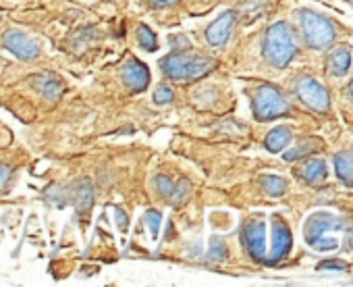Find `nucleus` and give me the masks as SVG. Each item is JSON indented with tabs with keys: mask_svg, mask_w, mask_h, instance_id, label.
Returning <instances> with one entry per match:
<instances>
[{
	"mask_svg": "<svg viewBox=\"0 0 353 287\" xmlns=\"http://www.w3.org/2000/svg\"><path fill=\"white\" fill-rule=\"evenodd\" d=\"M69 202L79 210V212H85L90 210L92 202H94V190H92V184L90 181H79L77 186H73L69 190Z\"/></svg>",
	"mask_w": 353,
	"mask_h": 287,
	"instance_id": "obj_14",
	"label": "nucleus"
},
{
	"mask_svg": "<svg viewBox=\"0 0 353 287\" xmlns=\"http://www.w3.org/2000/svg\"><path fill=\"white\" fill-rule=\"evenodd\" d=\"M3 46L21 61H32L40 55V48L36 46V42L19 30H9L3 36Z\"/></svg>",
	"mask_w": 353,
	"mask_h": 287,
	"instance_id": "obj_8",
	"label": "nucleus"
},
{
	"mask_svg": "<svg viewBox=\"0 0 353 287\" xmlns=\"http://www.w3.org/2000/svg\"><path fill=\"white\" fill-rule=\"evenodd\" d=\"M262 190L272 196V198H279L287 192V181L279 175H262Z\"/></svg>",
	"mask_w": 353,
	"mask_h": 287,
	"instance_id": "obj_18",
	"label": "nucleus"
},
{
	"mask_svg": "<svg viewBox=\"0 0 353 287\" xmlns=\"http://www.w3.org/2000/svg\"><path fill=\"white\" fill-rule=\"evenodd\" d=\"M170 100H172V90L166 83L158 86L154 92V104H168Z\"/></svg>",
	"mask_w": 353,
	"mask_h": 287,
	"instance_id": "obj_23",
	"label": "nucleus"
},
{
	"mask_svg": "<svg viewBox=\"0 0 353 287\" xmlns=\"http://www.w3.org/2000/svg\"><path fill=\"white\" fill-rule=\"evenodd\" d=\"M117 221H121V229H125V227H127V217H125V212H123V210H119V212H117Z\"/></svg>",
	"mask_w": 353,
	"mask_h": 287,
	"instance_id": "obj_29",
	"label": "nucleus"
},
{
	"mask_svg": "<svg viewBox=\"0 0 353 287\" xmlns=\"http://www.w3.org/2000/svg\"><path fill=\"white\" fill-rule=\"evenodd\" d=\"M291 139H293V131H291V127H287V125H279V127L270 129V133H268V135H266V139H264V146H266V150H268V152L279 155V152H285V148L291 144Z\"/></svg>",
	"mask_w": 353,
	"mask_h": 287,
	"instance_id": "obj_13",
	"label": "nucleus"
},
{
	"mask_svg": "<svg viewBox=\"0 0 353 287\" xmlns=\"http://www.w3.org/2000/svg\"><path fill=\"white\" fill-rule=\"evenodd\" d=\"M172 186H174V184H172L168 177H164V175L154 177V188H156V192H158L160 196H164V198H168V194H170Z\"/></svg>",
	"mask_w": 353,
	"mask_h": 287,
	"instance_id": "obj_24",
	"label": "nucleus"
},
{
	"mask_svg": "<svg viewBox=\"0 0 353 287\" xmlns=\"http://www.w3.org/2000/svg\"><path fill=\"white\" fill-rule=\"evenodd\" d=\"M328 67H330V73L334 77L347 75L349 69H351V52H349V48L347 46L334 48L332 55H330V59H328Z\"/></svg>",
	"mask_w": 353,
	"mask_h": 287,
	"instance_id": "obj_17",
	"label": "nucleus"
},
{
	"mask_svg": "<svg viewBox=\"0 0 353 287\" xmlns=\"http://www.w3.org/2000/svg\"><path fill=\"white\" fill-rule=\"evenodd\" d=\"M322 148V141L320 139H316V137H305V139H301L297 146H293L291 150H287V152H283V157H285V161H299V159H307L310 155H314V152H318Z\"/></svg>",
	"mask_w": 353,
	"mask_h": 287,
	"instance_id": "obj_15",
	"label": "nucleus"
},
{
	"mask_svg": "<svg viewBox=\"0 0 353 287\" xmlns=\"http://www.w3.org/2000/svg\"><path fill=\"white\" fill-rule=\"evenodd\" d=\"M262 55L266 63H270L276 69H285L297 55V40L287 21H276L272 23L262 42Z\"/></svg>",
	"mask_w": 353,
	"mask_h": 287,
	"instance_id": "obj_3",
	"label": "nucleus"
},
{
	"mask_svg": "<svg viewBox=\"0 0 353 287\" xmlns=\"http://www.w3.org/2000/svg\"><path fill=\"white\" fill-rule=\"evenodd\" d=\"M299 30L303 36V42L314 50H326L336 40V23L316 11L299 9L297 11Z\"/></svg>",
	"mask_w": 353,
	"mask_h": 287,
	"instance_id": "obj_4",
	"label": "nucleus"
},
{
	"mask_svg": "<svg viewBox=\"0 0 353 287\" xmlns=\"http://www.w3.org/2000/svg\"><path fill=\"white\" fill-rule=\"evenodd\" d=\"M347 264H343L341 260H328L326 264H320V268H334V270H343Z\"/></svg>",
	"mask_w": 353,
	"mask_h": 287,
	"instance_id": "obj_27",
	"label": "nucleus"
},
{
	"mask_svg": "<svg viewBox=\"0 0 353 287\" xmlns=\"http://www.w3.org/2000/svg\"><path fill=\"white\" fill-rule=\"evenodd\" d=\"M252 110L258 121H272V119L289 115L291 106L279 88L270 83H260L252 92Z\"/></svg>",
	"mask_w": 353,
	"mask_h": 287,
	"instance_id": "obj_5",
	"label": "nucleus"
},
{
	"mask_svg": "<svg viewBox=\"0 0 353 287\" xmlns=\"http://www.w3.org/2000/svg\"><path fill=\"white\" fill-rule=\"evenodd\" d=\"M293 92L314 112H318V115L330 112V96H328V90L320 81H316L312 75H299L295 79Z\"/></svg>",
	"mask_w": 353,
	"mask_h": 287,
	"instance_id": "obj_6",
	"label": "nucleus"
},
{
	"mask_svg": "<svg viewBox=\"0 0 353 287\" xmlns=\"http://www.w3.org/2000/svg\"><path fill=\"white\" fill-rule=\"evenodd\" d=\"M160 221H162L160 212H156V210H148V215H145V223H148V227H150V233H152V237H156V235H158Z\"/></svg>",
	"mask_w": 353,
	"mask_h": 287,
	"instance_id": "obj_25",
	"label": "nucleus"
},
{
	"mask_svg": "<svg viewBox=\"0 0 353 287\" xmlns=\"http://www.w3.org/2000/svg\"><path fill=\"white\" fill-rule=\"evenodd\" d=\"M297 175L307 184V186H322L326 179H328V167L324 161L320 159H307L299 169H297Z\"/></svg>",
	"mask_w": 353,
	"mask_h": 287,
	"instance_id": "obj_12",
	"label": "nucleus"
},
{
	"mask_svg": "<svg viewBox=\"0 0 353 287\" xmlns=\"http://www.w3.org/2000/svg\"><path fill=\"white\" fill-rule=\"evenodd\" d=\"M303 239L316 252H334L343 244H353V223L343 215L316 210L303 223Z\"/></svg>",
	"mask_w": 353,
	"mask_h": 287,
	"instance_id": "obj_1",
	"label": "nucleus"
},
{
	"mask_svg": "<svg viewBox=\"0 0 353 287\" xmlns=\"http://www.w3.org/2000/svg\"><path fill=\"white\" fill-rule=\"evenodd\" d=\"M241 239H243V246L248 250V254L262 262L266 260V223L264 219L256 217V219H250L243 227V233H241Z\"/></svg>",
	"mask_w": 353,
	"mask_h": 287,
	"instance_id": "obj_7",
	"label": "nucleus"
},
{
	"mask_svg": "<svg viewBox=\"0 0 353 287\" xmlns=\"http://www.w3.org/2000/svg\"><path fill=\"white\" fill-rule=\"evenodd\" d=\"M270 223H272V246H270V254L266 258L270 262H279V260L287 258V254L291 252L293 237H291L289 225L281 217H272Z\"/></svg>",
	"mask_w": 353,
	"mask_h": 287,
	"instance_id": "obj_9",
	"label": "nucleus"
},
{
	"mask_svg": "<svg viewBox=\"0 0 353 287\" xmlns=\"http://www.w3.org/2000/svg\"><path fill=\"white\" fill-rule=\"evenodd\" d=\"M13 177V169L9 167V165H3L0 163V188L3 186H7V181Z\"/></svg>",
	"mask_w": 353,
	"mask_h": 287,
	"instance_id": "obj_26",
	"label": "nucleus"
},
{
	"mask_svg": "<svg viewBox=\"0 0 353 287\" xmlns=\"http://www.w3.org/2000/svg\"><path fill=\"white\" fill-rule=\"evenodd\" d=\"M347 94H349V98L353 100V79L349 81V86H347Z\"/></svg>",
	"mask_w": 353,
	"mask_h": 287,
	"instance_id": "obj_30",
	"label": "nucleus"
},
{
	"mask_svg": "<svg viewBox=\"0 0 353 287\" xmlns=\"http://www.w3.org/2000/svg\"><path fill=\"white\" fill-rule=\"evenodd\" d=\"M235 21H237L235 11H225L219 19H214V21L208 26V30H206V40H208V44L214 46V48H223V46L229 42L231 34H233Z\"/></svg>",
	"mask_w": 353,
	"mask_h": 287,
	"instance_id": "obj_10",
	"label": "nucleus"
},
{
	"mask_svg": "<svg viewBox=\"0 0 353 287\" xmlns=\"http://www.w3.org/2000/svg\"><path fill=\"white\" fill-rule=\"evenodd\" d=\"M137 42H139V46H141L143 50H148V52H154V50L158 48V40H156L154 32H152L150 28H145V26H139V28H137Z\"/></svg>",
	"mask_w": 353,
	"mask_h": 287,
	"instance_id": "obj_21",
	"label": "nucleus"
},
{
	"mask_svg": "<svg viewBox=\"0 0 353 287\" xmlns=\"http://www.w3.org/2000/svg\"><path fill=\"white\" fill-rule=\"evenodd\" d=\"M154 7H172L174 3H179V0H150Z\"/></svg>",
	"mask_w": 353,
	"mask_h": 287,
	"instance_id": "obj_28",
	"label": "nucleus"
},
{
	"mask_svg": "<svg viewBox=\"0 0 353 287\" xmlns=\"http://www.w3.org/2000/svg\"><path fill=\"white\" fill-rule=\"evenodd\" d=\"M214 67H216L214 59L200 52H192V48L181 52H170L160 61L162 73L172 81H196L200 77H206L210 71H214Z\"/></svg>",
	"mask_w": 353,
	"mask_h": 287,
	"instance_id": "obj_2",
	"label": "nucleus"
},
{
	"mask_svg": "<svg viewBox=\"0 0 353 287\" xmlns=\"http://www.w3.org/2000/svg\"><path fill=\"white\" fill-rule=\"evenodd\" d=\"M121 75H123L125 86H127L131 92H143V90L148 88V83H150V71H148V67H145L143 63H139V61H129V63L123 67Z\"/></svg>",
	"mask_w": 353,
	"mask_h": 287,
	"instance_id": "obj_11",
	"label": "nucleus"
},
{
	"mask_svg": "<svg viewBox=\"0 0 353 287\" xmlns=\"http://www.w3.org/2000/svg\"><path fill=\"white\" fill-rule=\"evenodd\" d=\"M38 88H40V92H42L46 98H59L61 92H63V86H61V81H59L54 75L40 77V79H38Z\"/></svg>",
	"mask_w": 353,
	"mask_h": 287,
	"instance_id": "obj_19",
	"label": "nucleus"
},
{
	"mask_svg": "<svg viewBox=\"0 0 353 287\" xmlns=\"http://www.w3.org/2000/svg\"><path fill=\"white\" fill-rule=\"evenodd\" d=\"M168 44H170L172 52H181V50H190V48H192V42H190V38H185L183 34L170 36V38H168Z\"/></svg>",
	"mask_w": 353,
	"mask_h": 287,
	"instance_id": "obj_22",
	"label": "nucleus"
},
{
	"mask_svg": "<svg viewBox=\"0 0 353 287\" xmlns=\"http://www.w3.org/2000/svg\"><path fill=\"white\" fill-rule=\"evenodd\" d=\"M334 171L343 186L353 188V155L351 152H336L334 155Z\"/></svg>",
	"mask_w": 353,
	"mask_h": 287,
	"instance_id": "obj_16",
	"label": "nucleus"
},
{
	"mask_svg": "<svg viewBox=\"0 0 353 287\" xmlns=\"http://www.w3.org/2000/svg\"><path fill=\"white\" fill-rule=\"evenodd\" d=\"M0 19H3V15H0Z\"/></svg>",
	"mask_w": 353,
	"mask_h": 287,
	"instance_id": "obj_31",
	"label": "nucleus"
},
{
	"mask_svg": "<svg viewBox=\"0 0 353 287\" xmlns=\"http://www.w3.org/2000/svg\"><path fill=\"white\" fill-rule=\"evenodd\" d=\"M190 190H192V186H190L185 179H181L179 184H174V186H172V190H170V194H168V198H166V200H168L172 206H181V204L188 200Z\"/></svg>",
	"mask_w": 353,
	"mask_h": 287,
	"instance_id": "obj_20",
	"label": "nucleus"
}]
</instances>
